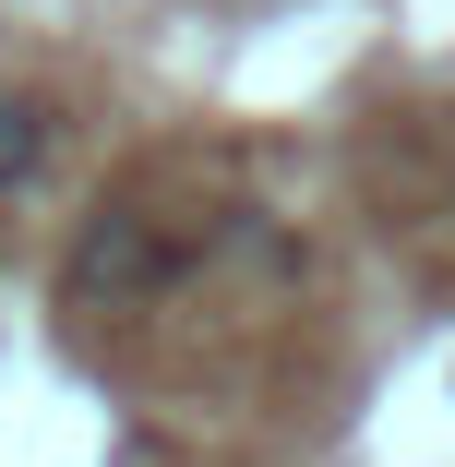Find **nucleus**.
<instances>
[{"instance_id": "1", "label": "nucleus", "mask_w": 455, "mask_h": 467, "mask_svg": "<svg viewBox=\"0 0 455 467\" xmlns=\"http://www.w3.org/2000/svg\"><path fill=\"white\" fill-rule=\"evenodd\" d=\"M48 132H60V109L36 97V84H0V204L48 168Z\"/></svg>"}]
</instances>
